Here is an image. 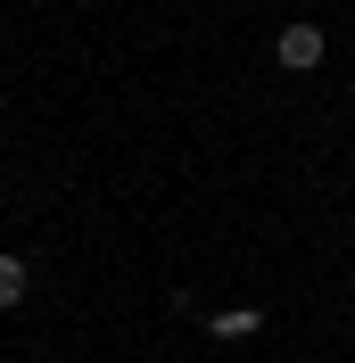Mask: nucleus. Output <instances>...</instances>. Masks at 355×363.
<instances>
[{"instance_id": "f257e3e1", "label": "nucleus", "mask_w": 355, "mask_h": 363, "mask_svg": "<svg viewBox=\"0 0 355 363\" xmlns=\"http://www.w3.org/2000/svg\"><path fill=\"white\" fill-rule=\"evenodd\" d=\"M281 67L289 74H306V67H322V50H331V33H322V25H281Z\"/></svg>"}, {"instance_id": "f03ea898", "label": "nucleus", "mask_w": 355, "mask_h": 363, "mask_svg": "<svg viewBox=\"0 0 355 363\" xmlns=\"http://www.w3.org/2000/svg\"><path fill=\"white\" fill-rule=\"evenodd\" d=\"M25 289H33L25 256H9V248H0V314H9V306H25Z\"/></svg>"}, {"instance_id": "7ed1b4c3", "label": "nucleus", "mask_w": 355, "mask_h": 363, "mask_svg": "<svg viewBox=\"0 0 355 363\" xmlns=\"http://www.w3.org/2000/svg\"><path fill=\"white\" fill-rule=\"evenodd\" d=\"M207 330H215V339H248V330H256V314H248V306H240V314H215V322H207Z\"/></svg>"}]
</instances>
